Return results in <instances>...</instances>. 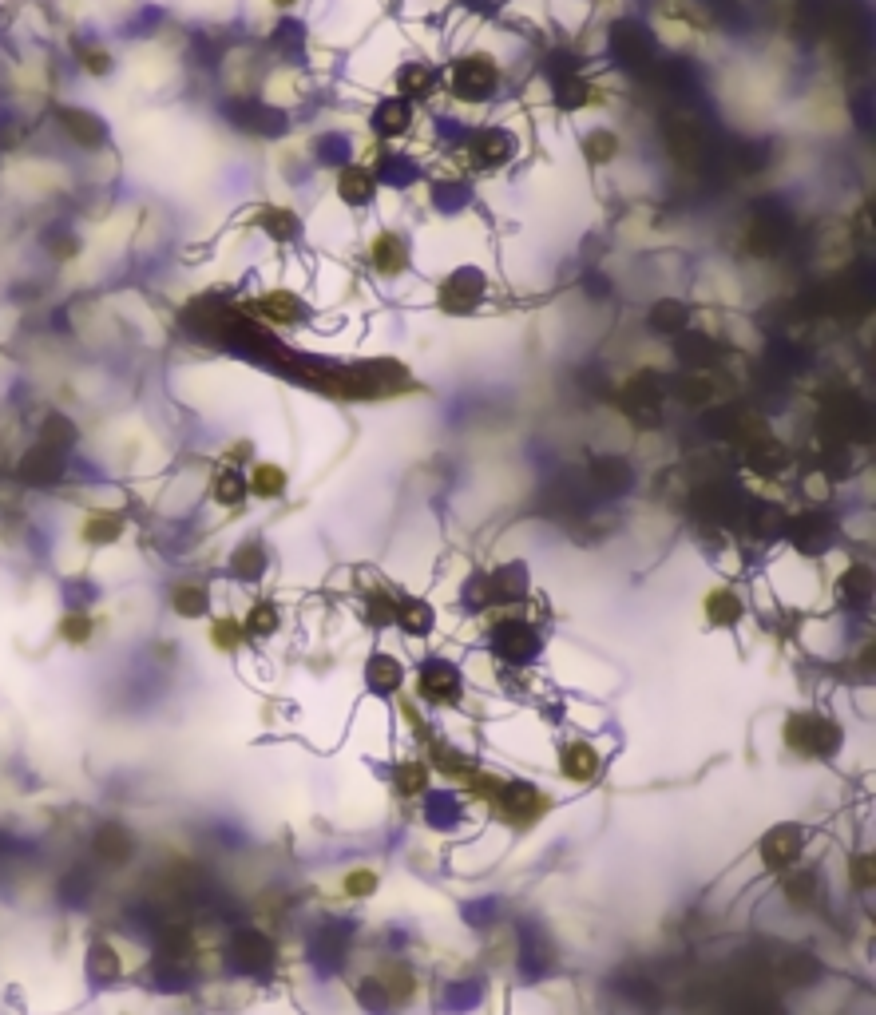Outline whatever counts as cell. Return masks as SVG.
<instances>
[{
  "mask_svg": "<svg viewBox=\"0 0 876 1015\" xmlns=\"http://www.w3.org/2000/svg\"><path fill=\"white\" fill-rule=\"evenodd\" d=\"M563 770H567L575 782H587V778L595 774V754H591L587 746H571V750L563 754Z\"/></svg>",
  "mask_w": 876,
  "mask_h": 1015,
  "instance_id": "cell-2",
  "label": "cell"
},
{
  "mask_svg": "<svg viewBox=\"0 0 876 1015\" xmlns=\"http://www.w3.org/2000/svg\"><path fill=\"white\" fill-rule=\"evenodd\" d=\"M88 968H92V976H100V980H115V976H119V956H115V948H111V944H96V948L88 952Z\"/></svg>",
  "mask_w": 876,
  "mask_h": 1015,
  "instance_id": "cell-3",
  "label": "cell"
},
{
  "mask_svg": "<svg viewBox=\"0 0 876 1015\" xmlns=\"http://www.w3.org/2000/svg\"><path fill=\"white\" fill-rule=\"evenodd\" d=\"M234 639H238V627H234V623H219V627H215V647H234Z\"/></svg>",
  "mask_w": 876,
  "mask_h": 1015,
  "instance_id": "cell-6",
  "label": "cell"
},
{
  "mask_svg": "<svg viewBox=\"0 0 876 1015\" xmlns=\"http://www.w3.org/2000/svg\"><path fill=\"white\" fill-rule=\"evenodd\" d=\"M345 885H349V893H353V897H369V893H373V885H377V877H373V873H353Z\"/></svg>",
  "mask_w": 876,
  "mask_h": 1015,
  "instance_id": "cell-5",
  "label": "cell"
},
{
  "mask_svg": "<svg viewBox=\"0 0 876 1015\" xmlns=\"http://www.w3.org/2000/svg\"><path fill=\"white\" fill-rule=\"evenodd\" d=\"M96 849H100L108 861H127V853H131V833H123L119 825H108V829L96 837Z\"/></svg>",
  "mask_w": 876,
  "mask_h": 1015,
  "instance_id": "cell-1",
  "label": "cell"
},
{
  "mask_svg": "<svg viewBox=\"0 0 876 1015\" xmlns=\"http://www.w3.org/2000/svg\"><path fill=\"white\" fill-rule=\"evenodd\" d=\"M60 635H64L68 643H88V639H92V619H88V615H68V619L60 623Z\"/></svg>",
  "mask_w": 876,
  "mask_h": 1015,
  "instance_id": "cell-4",
  "label": "cell"
}]
</instances>
